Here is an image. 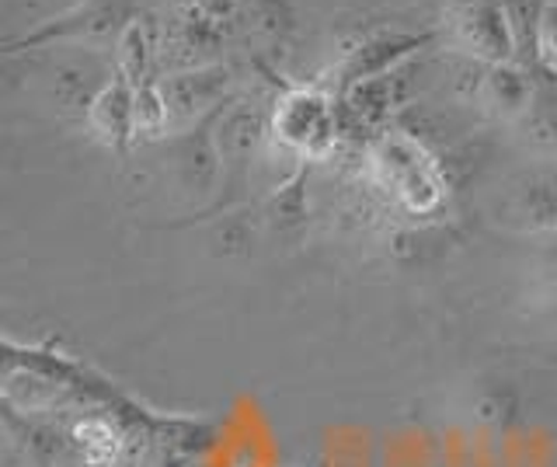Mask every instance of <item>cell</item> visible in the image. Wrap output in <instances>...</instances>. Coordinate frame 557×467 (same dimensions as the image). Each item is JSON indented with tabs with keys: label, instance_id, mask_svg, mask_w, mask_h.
Here are the masks:
<instances>
[{
	"label": "cell",
	"instance_id": "52a82bcc",
	"mask_svg": "<svg viewBox=\"0 0 557 467\" xmlns=\"http://www.w3.org/2000/svg\"><path fill=\"white\" fill-rule=\"evenodd\" d=\"M133 101H136V88L115 74L91 95V101H87V126H91V133L104 147L126 150L129 144H136Z\"/></svg>",
	"mask_w": 557,
	"mask_h": 467
},
{
	"label": "cell",
	"instance_id": "3957f363",
	"mask_svg": "<svg viewBox=\"0 0 557 467\" xmlns=\"http://www.w3.org/2000/svg\"><path fill=\"white\" fill-rule=\"evenodd\" d=\"M136 19L133 0H81L77 8L63 11L60 19H49L25 32L22 39L8 42L11 53L17 49H42V46H84V49H115L122 32Z\"/></svg>",
	"mask_w": 557,
	"mask_h": 467
},
{
	"label": "cell",
	"instance_id": "9c48e42d",
	"mask_svg": "<svg viewBox=\"0 0 557 467\" xmlns=\"http://www.w3.org/2000/svg\"><path fill=\"white\" fill-rule=\"evenodd\" d=\"M112 60H115V77L133 84V88L153 81L150 74L157 63V25L144 19V14H136L129 28L122 32L119 46L112 49Z\"/></svg>",
	"mask_w": 557,
	"mask_h": 467
},
{
	"label": "cell",
	"instance_id": "9a60e30c",
	"mask_svg": "<svg viewBox=\"0 0 557 467\" xmlns=\"http://www.w3.org/2000/svg\"><path fill=\"white\" fill-rule=\"evenodd\" d=\"M188 8H196L199 14H206V19H213V22H226L234 14L237 8V0H185Z\"/></svg>",
	"mask_w": 557,
	"mask_h": 467
},
{
	"label": "cell",
	"instance_id": "5bb4252c",
	"mask_svg": "<svg viewBox=\"0 0 557 467\" xmlns=\"http://www.w3.org/2000/svg\"><path fill=\"white\" fill-rule=\"evenodd\" d=\"M255 22L269 32L289 28V8L286 0H255Z\"/></svg>",
	"mask_w": 557,
	"mask_h": 467
},
{
	"label": "cell",
	"instance_id": "6da1fadb",
	"mask_svg": "<svg viewBox=\"0 0 557 467\" xmlns=\"http://www.w3.org/2000/svg\"><path fill=\"white\" fill-rule=\"evenodd\" d=\"M366 179L383 199L408 217H435L446 206L449 185L440 158L408 130H383L362 150Z\"/></svg>",
	"mask_w": 557,
	"mask_h": 467
},
{
	"label": "cell",
	"instance_id": "7a4b0ae2",
	"mask_svg": "<svg viewBox=\"0 0 557 467\" xmlns=\"http://www.w3.org/2000/svg\"><path fill=\"white\" fill-rule=\"evenodd\" d=\"M269 136L296 161H327L342 140L338 106L324 88H293L275 101Z\"/></svg>",
	"mask_w": 557,
	"mask_h": 467
},
{
	"label": "cell",
	"instance_id": "8992f818",
	"mask_svg": "<svg viewBox=\"0 0 557 467\" xmlns=\"http://www.w3.org/2000/svg\"><path fill=\"white\" fill-rule=\"evenodd\" d=\"M157 88L168 106V136L188 133L223 112V95L231 88V71L220 63L188 66L157 77Z\"/></svg>",
	"mask_w": 557,
	"mask_h": 467
},
{
	"label": "cell",
	"instance_id": "8fae6325",
	"mask_svg": "<svg viewBox=\"0 0 557 467\" xmlns=\"http://www.w3.org/2000/svg\"><path fill=\"white\" fill-rule=\"evenodd\" d=\"M516 213L530 231L557 228V175H530L516 188Z\"/></svg>",
	"mask_w": 557,
	"mask_h": 467
},
{
	"label": "cell",
	"instance_id": "ba28073f",
	"mask_svg": "<svg viewBox=\"0 0 557 467\" xmlns=\"http://www.w3.org/2000/svg\"><path fill=\"white\" fill-rule=\"evenodd\" d=\"M533 95H536V84L522 66L495 63L484 71L478 101L487 115L502 119V123H519V119H527V112L533 106Z\"/></svg>",
	"mask_w": 557,
	"mask_h": 467
},
{
	"label": "cell",
	"instance_id": "4fadbf2b",
	"mask_svg": "<svg viewBox=\"0 0 557 467\" xmlns=\"http://www.w3.org/2000/svg\"><path fill=\"white\" fill-rule=\"evenodd\" d=\"M533 60L547 77L557 81V4L540 8L536 19V46H533Z\"/></svg>",
	"mask_w": 557,
	"mask_h": 467
},
{
	"label": "cell",
	"instance_id": "5b68a950",
	"mask_svg": "<svg viewBox=\"0 0 557 467\" xmlns=\"http://www.w3.org/2000/svg\"><path fill=\"white\" fill-rule=\"evenodd\" d=\"M432 42H440V32H405V28L370 32L335 66V98L352 91L362 81H376L400 71L414 53H422Z\"/></svg>",
	"mask_w": 557,
	"mask_h": 467
},
{
	"label": "cell",
	"instance_id": "30bf717a",
	"mask_svg": "<svg viewBox=\"0 0 557 467\" xmlns=\"http://www.w3.org/2000/svg\"><path fill=\"white\" fill-rule=\"evenodd\" d=\"M70 446L77 450L84 467H115L126 454V437L104 415H84L70 429Z\"/></svg>",
	"mask_w": 557,
	"mask_h": 467
},
{
	"label": "cell",
	"instance_id": "7c38bea8",
	"mask_svg": "<svg viewBox=\"0 0 557 467\" xmlns=\"http://www.w3.org/2000/svg\"><path fill=\"white\" fill-rule=\"evenodd\" d=\"M133 136H136V144L161 140V136H168V106H164L161 88H157V81H147V84H139V88H136Z\"/></svg>",
	"mask_w": 557,
	"mask_h": 467
},
{
	"label": "cell",
	"instance_id": "277c9868",
	"mask_svg": "<svg viewBox=\"0 0 557 467\" xmlns=\"http://www.w3.org/2000/svg\"><path fill=\"white\" fill-rule=\"evenodd\" d=\"M440 39L446 49L457 57L478 60L484 66L495 63H512L516 60V28L505 4H487V0H474V4H460L446 14L440 28Z\"/></svg>",
	"mask_w": 557,
	"mask_h": 467
}]
</instances>
